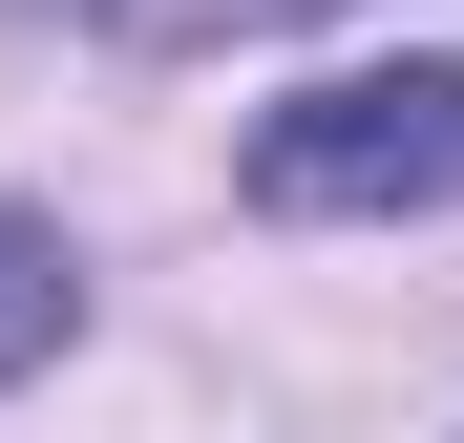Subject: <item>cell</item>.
<instances>
[{
  "instance_id": "7a4b0ae2",
  "label": "cell",
  "mask_w": 464,
  "mask_h": 443,
  "mask_svg": "<svg viewBox=\"0 0 464 443\" xmlns=\"http://www.w3.org/2000/svg\"><path fill=\"white\" fill-rule=\"evenodd\" d=\"M63 317H85V254H63L43 211H0V380H22V359H63Z\"/></svg>"
},
{
  "instance_id": "6da1fadb",
  "label": "cell",
  "mask_w": 464,
  "mask_h": 443,
  "mask_svg": "<svg viewBox=\"0 0 464 443\" xmlns=\"http://www.w3.org/2000/svg\"><path fill=\"white\" fill-rule=\"evenodd\" d=\"M254 211H464V63H338L254 127Z\"/></svg>"
},
{
  "instance_id": "3957f363",
  "label": "cell",
  "mask_w": 464,
  "mask_h": 443,
  "mask_svg": "<svg viewBox=\"0 0 464 443\" xmlns=\"http://www.w3.org/2000/svg\"><path fill=\"white\" fill-rule=\"evenodd\" d=\"M0 22H106V43H232V22H295V0H0Z\"/></svg>"
}]
</instances>
